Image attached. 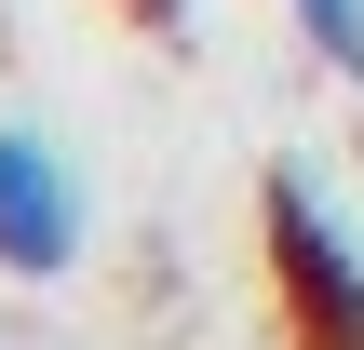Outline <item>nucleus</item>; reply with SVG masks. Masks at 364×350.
Listing matches in <instances>:
<instances>
[{"mask_svg":"<svg viewBox=\"0 0 364 350\" xmlns=\"http://www.w3.org/2000/svg\"><path fill=\"white\" fill-rule=\"evenodd\" d=\"M135 13H176V0H135Z\"/></svg>","mask_w":364,"mask_h":350,"instance_id":"4","label":"nucleus"},{"mask_svg":"<svg viewBox=\"0 0 364 350\" xmlns=\"http://www.w3.org/2000/svg\"><path fill=\"white\" fill-rule=\"evenodd\" d=\"M257 216H270L284 310H297V324H324V337H364V243H351V216H338V202L297 175V162L270 175V202H257Z\"/></svg>","mask_w":364,"mask_h":350,"instance_id":"2","label":"nucleus"},{"mask_svg":"<svg viewBox=\"0 0 364 350\" xmlns=\"http://www.w3.org/2000/svg\"><path fill=\"white\" fill-rule=\"evenodd\" d=\"M297 27H311V54L324 67H364V0H284Z\"/></svg>","mask_w":364,"mask_h":350,"instance_id":"3","label":"nucleus"},{"mask_svg":"<svg viewBox=\"0 0 364 350\" xmlns=\"http://www.w3.org/2000/svg\"><path fill=\"white\" fill-rule=\"evenodd\" d=\"M95 243V189L41 121H0V270L14 283H68Z\"/></svg>","mask_w":364,"mask_h":350,"instance_id":"1","label":"nucleus"}]
</instances>
